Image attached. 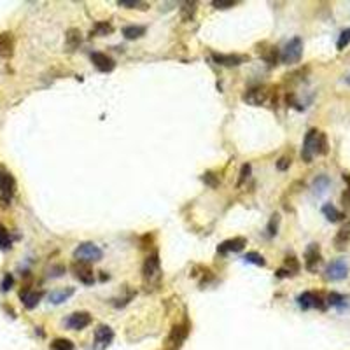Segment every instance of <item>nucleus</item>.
Segmentation results:
<instances>
[{"label": "nucleus", "mask_w": 350, "mask_h": 350, "mask_svg": "<svg viewBox=\"0 0 350 350\" xmlns=\"http://www.w3.org/2000/svg\"><path fill=\"white\" fill-rule=\"evenodd\" d=\"M142 277H144V284L147 285V289H156L159 285L163 279L161 273V262H159V254L153 252L146 258L144 266H142Z\"/></svg>", "instance_id": "1"}, {"label": "nucleus", "mask_w": 350, "mask_h": 350, "mask_svg": "<svg viewBox=\"0 0 350 350\" xmlns=\"http://www.w3.org/2000/svg\"><path fill=\"white\" fill-rule=\"evenodd\" d=\"M74 258H75V261L88 262V264H89V262L100 261V259L104 258V252H102L100 247L95 245V243L84 242V243H79L77 249L74 250Z\"/></svg>", "instance_id": "2"}, {"label": "nucleus", "mask_w": 350, "mask_h": 350, "mask_svg": "<svg viewBox=\"0 0 350 350\" xmlns=\"http://www.w3.org/2000/svg\"><path fill=\"white\" fill-rule=\"evenodd\" d=\"M303 56V41L300 37H294L285 44V47L282 49L280 54V62L285 65H294L298 63Z\"/></svg>", "instance_id": "3"}, {"label": "nucleus", "mask_w": 350, "mask_h": 350, "mask_svg": "<svg viewBox=\"0 0 350 350\" xmlns=\"http://www.w3.org/2000/svg\"><path fill=\"white\" fill-rule=\"evenodd\" d=\"M188 334H189L188 322H184V324H175L174 328H172L170 334H168V340H167L168 350H179L180 345L184 343V340L188 338Z\"/></svg>", "instance_id": "4"}, {"label": "nucleus", "mask_w": 350, "mask_h": 350, "mask_svg": "<svg viewBox=\"0 0 350 350\" xmlns=\"http://www.w3.org/2000/svg\"><path fill=\"white\" fill-rule=\"evenodd\" d=\"M324 275L331 282H340L349 275V264L345 262V259H334L328 264Z\"/></svg>", "instance_id": "5"}, {"label": "nucleus", "mask_w": 350, "mask_h": 350, "mask_svg": "<svg viewBox=\"0 0 350 350\" xmlns=\"http://www.w3.org/2000/svg\"><path fill=\"white\" fill-rule=\"evenodd\" d=\"M298 305H300L303 310H308V308L326 310V306H328L324 298H322L319 292H312V291H306V292H303V294H300Z\"/></svg>", "instance_id": "6"}, {"label": "nucleus", "mask_w": 350, "mask_h": 350, "mask_svg": "<svg viewBox=\"0 0 350 350\" xmlns=\"http://www.w3.org/2000/svg\"><path fill=\"white\" fill-rule=\"evenodd\" d=\"M114 340L112 328L102 324L95 329V340H93V350H105Z\"/></svg>", "instance_id": "7"}, {"label": "nucleus", "mask_w": 350, "mask_h": 350, "mask_svg": "<svg viewBox=\"0 0 350 350\" xmlns=\"http://www.w3.org/2000/svg\"><path fill=\"white\" fill-rule=\"evenodd\" d=\"M317 135H319V130L317 128H310L306 131V137H305L303 142V151H301V158H303L305 163H312L313 156H315Z\"/></svg>", "instance_id": "8"}, {"label": "nucleus", "mask_w": 350, "mask_h": 350, "mask_svg": "<svg viewBox=\"0 0 350 350\" xmlns=\"http://www.w3.org/2000/svg\"><path fill=\"white\" fill-rule=\"evenodd\" d=\"M72 273L81 284L84 285H91L95 282V273H93L91 266L88 264V262H81V261H75L72 264Z\"/></svg>", "instance_id": "9"}, {"label": "nucleus", "mask_w": 350, "mask_h": 350, "mask_svg": "<svg viewBox=\"0 0 350 350\" xmlns=\"http://www.w3.org/2000/svg\"><path fill=\"white\" fill-rule=\"evenodd\" d=\"M63 324L67 326L70 331H81L91 324V315L88 312H74L65 319Z\"/></svg>", "instance_id": "10"}, {"label": "nucleus", "mask_w": 350, "mask_h": 350, "mask_svg": "<svg viewBox=\"0 0 350 350\" xmlns=\"http://www.w3.org/2000/svg\"><path fill=\"white\" fill-rule=\"evenodd\" d=\"M321 259L322 256H321V250H319V245H317V243H310V245L306 247V250H305V266H306V270L315 273L319 264H321Z\"/></svg>", "instance_id": "11"}, {"label": "nucleus", "mask_w": 350, "mask_h": 350, "mask_svg": "<svg viewBox=\"0 0 350 350\" xmlns=\"http://www.w3.org/2000/svg\"><path fill=\"white\" fill-rule=\"evenodd\" d=\"M268 100V88L264 86H256V88H250L249 91L243 95V102H247L249 105H262L264 102Z\"/></svg>", "instance_id": "12"}, {"label": "nucleus", "mask_w": 350, "mask_h": 350, "mask_svg": "<svg viewBox=\"0 0 350 350\" xmlns=\"http://www.w3.org/2000/svg\"><path fill=\"white\" fill-rule=\"evenodd\" d=\"M247 245V240L243 237H235L224 240L221 245H217V252L219 254H228V252H240L243 247Z\"/></svg>", "instance_id": "13"}, {"label": "nucleus", "mask_w": 350, "mask_h": 350, "mask_svg": "<svg viewBox=\"0 0 350 350\" xmlns=\"http://www.w3.org/2000/svg\"><path fill=\"white\" fill-rule=\"evenodd\" d=\"M91 62L100 72H112L114 67H116V62H114V60L105 53H93L91 54Z\"/></svg>", "instance_id": "14"}, {"label": "nucleus", "mask_w": 350, "mask_h": 350, "mask_svg": "<svg viewBox=\"0 0 350 350\" xmlns=\"http://www.w3.org/2000/svg\"><path fill=\"white\" fill-rule=\"evenodd\" d=\"M14 188H16V182H14V177L9 174L5 168L0 167V189L7 198L14 195Z\"/></svg>", "instance_id": "15"}, {"label": "nucleus", "mask_w": 350, "mask_h": 350, "mask_svg": "<svg viewBox=\"0 0 350 350\" xmlns=\"http://www.w3.org/2000/svg\"><path fill=\"white\" fill-rule=\"evenodd\" d=\"M212 58L216 63L219 65H224V67H237L240 63L245 62V56H240V54H219V53H214Z\"/></svg>", "instance_id": "16"}, {"label": "nucleus", "mask_w": 350, "mask_h": 350, "mask_svg": "<svg viewBox=\"0 0 350 350\" xmlns=\"http://www.w3.org/2000/svg\"><path fill=\"white\" fill-rule=\"evenodd\" d=\"M20 298L25 305V308L32 310L39 305V301L42 300V291H32V289H25L20 292Z\"/></svg>", "instance_id": "17"}, {"label": "nucleus", "mask_w": 350, "mask_h": 350, "mask_svg": "<svg viewBox=\"0 0 350 350\" xmlns=\"http://www.w3.org/2000/svg\"><path fill=\"white\" fill-rule=\"evenodd\" d=\"M75 289L74 287H62V289H54L49 292V303L53 305H62L68 300V298L74 296Z\"/></svg>", "instance_id": "18"}, {"label": "nucleus", "mask_w": 350, "mask_h": 350, "mask_svg": "<svg viewBox=\"0 0 350 350\" xmlns=\"http://www.w3.org/2000/svg\"><path fill=\"white\" fill-rule=\"evenodd\" d=\"M13 49H14L13 34H9V32L0 34V58H9L13 54Z\"/></svg>", "instance_id": "19"}, {"label": "nucleus", "mask_w": 350, "mask_h": 350, "mask_svg": "<svg viewBox=\"0 0 350 350\" xmlns=\"http://www.w3.org/2000/svg\"><path fill=\"white\" fill-rule=\"evenodd\" d=\"M65 42H67L68 49H75V47L81 46L83 42V34H81L79 28H68L67 34H65Z\"/></svg>", "instance_id": "20"}, {"label": "nucleus", "mask_w": 350, "mask_h": 350, "mask_svg": "<svg viewBox=\"0 0 350 350\" xmlns=\"http://www.w3.org/2000/svg\"><path fill=\"white\" fill-rule=\"evenodd\" d=\"M322 214H324V216L328 217V221H331V222H340L345 219V214L340 212V210L331 203H326L324 207H322Z\"/></svg>", "instance_id": "21"}, {"label": "nucleus", "mask_w": 350, "mask_h": 350, "mask_svg": "<svg viewBox=\"0 0 350 350\" xmlns=\"http://www.w3.org/2000/svg\"><path fill=\"white\" fill-rule=\"evenodd\" d=\"M349 242H350V222H347V224L338 231L336 237H334V245H336L338 249H343Z\"/></svg>", "instance_id": "22"}, {"label": "nucleus", "mask_w": 350, "mask_h": 350, "mask_svg": "<svg viewBox=\"0 0 350 350\" xmlns=\"http://www.w3.org/2000/svg\"><path fill=\"white\" fill-rule=\"evenodd\" d=\"M329 153V142H328V137H326L324 131H319L317 135V146H315V154L319 156H326Z\"/></svg>", "instance_id": "23"}, {"label": "nucleus", "mask_w": 350, "mask_h": 350, "mask_svg": "<svg viewBox=\"0 0 350 350\" xmlns=\"http://www.w3.org/2000/svg\"><path fill=\"white\" fill-rule=\"evenodd\" d=\"M146 34V28L144 26H138V25H130V26H125L123 28V35H125L126 39H138L142 37V35Z\"/></svg>", "instance_id": "24"}, {"label": "nucleus", "mask_w": 350, "mask_h": 350, "mask_svg": "<svg viewBox=\"0 0 350 350\" xmlns=\"http://www.w3.org/2000/svg\"><path fill=\"white\" fill-rule=\"evenodd\" d=\"M51 349L53 350H75L74 343L67 338H56L53 343H51Z\"/></svg>", "instance_id": "25"}, {"label": "nucleus", "mask_w": 350, "mask_h": 350, "mask_svg": "<svg viewBox=\"0 0 350 350\" xmlns=\"http://www.w3.org/2000/svg\"><path fill=\"white\" fill-rule=\"evenodd\" d=\"M180 13H182L184 21H191L196 13V2H186V4L182 5V9H180Z\"/></svg>", "instance_id": "26"}, {"label": "nucleus", "mask_w": 350, "mask_h": 350, "mask_svg": "<svg viewBox=\"0 0 350 350\" xmlns=\"http://www.w3.org/2000/svg\"><path fill=\"white\" fill-rule=\"evenodd\" d=\"M347 301V298L343 296V294H340V292H329L328 294V300H326V303L331 305V306H343Z\"/></svg>", "instance_id": "27"}, {"label": "nucleus", "mask_w": 350, "mask_h": 350, "mask_svg": "<svg viewBox=\"0 0 350 350\" xmlns=\"http://www.w3.org/2000/svg\"><path fill=\"white\" fill-rule=\"evenodd\" d=\"M243 259H245L247 262H252V264H256V266H266V261H264V258H262L261 254H258V252H247V254L243 256Z\"/></svg>", "instance_id": "28"}, {"label": "nucleus", "mask_w": 350, "mask_h": 350, "mask_svg": "<svg viewBox=\"0 0 350 350\" xmlns=\"http://www.w3.org/2000/svg\"><path fill=\"white\" fill-rule=\"evenodd\" d=\"M285 270H287L291 275H296L298 271H300V261H298L294 256H287V258H285Z\"/></svg>", "instance_id": "29"}, {"label": "nucleus", "mask_w": 350, "mask_h": 350, "mask_svg": "<svg viewBox=\"0 0 350 350\" xmlns=\"http://www.w3.org/2000/svg\"><path fill=\"white\" fill-rule=\"evenodd\" d=\"M279 224H280V216L279 214H273L270 219V222H268V237H275L277 231H279Z\"/></svg>", "instance_id": "30"}, {"label": "nucleus", "mask_w": 350, "mask_h": 350, "mask_svg": "<svg viewBox=\"0 0 350 350\" xmlns=\"http://www.w3.org/2000/svg\"><path fill=\"white\" fill-rule=\"evenodd\" d=\"M0 249L7 250L11 249V237H9V231L0 224Z\"/></svg>", "instance_id": "31"}, {"label": "nucleus", "mask_w": 350, "mask_h": 350, "mask_svg": "<svg viewBox=\"0 0 350 350\" xmlns=\"http://www.w3.org/2000/svg\"><path fill=\"white\" fill-rule=\"evenodd\" d=\"M349 44H350V28H345L342 34H340V39H338V44H336L338 51H343Z\"/></svg>", "instance_id": "32"}, {"label": "nucleus", "mask_w": 350, "mask_h": 350, "mask_svg": "<svg viewBox=\"0 0 350 350\" xmlns=\"http://www.w3.org/2000/svg\"><path fill=\"white\" fill-rule=\"evenodd\" d=\"M250 170H252V167H250L249 163L242 165V168H240V177H238V182H237L238 188H240V186H242V184L245 182V180L250 177Z\"/></svg>", "instance_id": "33"}, {"label": "nucleus", "mask_w": 350, "mask_h": 350, "mask_svg": "<svg viewBox=\"0 0 350 350\" xmlns=\"http://www.w3.org/2000/svg\"><path fill=\"white\" fill-rule=\"evenodd\" d=\"M203 182L207 184V186H210V188H217L219 186V179H217V175H214L212 172H207V174H203Z\"/></svg>", "instance_id": "34"}, {"label": "nucleus", "mask_w": 350, "mask_h": 350, "mask_svg": "<svg viewBox=\"0 0 350 350\" xmlns=\"http://www.w3.org/2000/svg\"><path fill=\"white\" fill-rule=\"evenodd\" d=\"M95 32L98 35H107L112 32V26H110V23H107V21H102V23H96Z\"/></svg>", "instance_id": "35"}, {"label": "nucleus", "mask_w": 350, "mask_h": 350, "mask_svg": "<svg viewBox=\"0 0 350 350\" xmlns=\"http://www.w3.org/2000/svg\"><path fill=\"white\" fill-rule=\"evenodd\" d=\"M328 186H329V179H328L326 175H322V177H317L315 182H313V188L319 189V193L326 191V188H328Z\"/></svg>", "instance_id": "36"}, {"label": "nucleus", "mask_w": 350, "mask_h": 350, "mask_svg": "<svg viewBox=\"0 0 350 350\" xmlns=\"http://www.w3.org/2000/svg\"><path fill=\"white\" fill-rule=\"evenodd\" d=\"M117 5H121V7H128V9L138 7V5H140V9H146L147 7V4H144V2H137V0H119V2H117Z\"/></svg>", "instance_id": "37"}, {"label": "nucleus", "mask_w": 350, "mask_h": 350, "mask_svg": "<svg viewBox=\"0 0 350 350\" xmlns=\"http://www.w3.org/2000/svg\"><path fill=\"white\" fill-rule=\"evenodd\" d=\"M289 167H291V158H289V156H282V158L277 161V168H279L280 172H285Z\"/></svg>", "instance_id": "38"}, {"label": "nucleus", "mask_w": 350, "mask_h": 350, "mask_svg": "<svg viewBox=\"0 0 350 350\" xmlns=\"http://www.w3.org/2000/svg\"><path fill=\"white\" fill-rule=\"evenodd\" d=\"M212 5L217 9H228V7H233L235 0H214Z\"/></svg>", "instance_id": "39"}, {"label": "nucleus", "mask_w": 350, "mask_h": 350, "mask_svg": "<svg viewBox=\"0 0 350 350\" xmlns=\"http://www.w3.org/2000/svg\"><path fill=\"white\" fill-rule=\"evenodd\" d=\"M13 284H14L13 275H11V273H5L4 280H2V291H9V289L13 287Z\"/></svg>", "instance_id": "40"}]
</instances>
